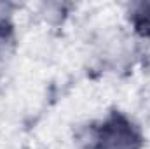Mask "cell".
<instances>
[{
    "label": "cell",
    "mask_w": 150,
    "mask_h": 149,
    "mask_svg": "<svg viewBox=\"0 0 150 149\" xmlns=\"http://www.w3.org/2000/svg\"><path fill=\"white\" fill-rule=\"evenodd\" d=\"M140 144L136 128L124 116H112L96 130L93 149H140Z\"/></svg>",
    "instance_id": "cell-1"
},
{
    "label": "cell",
    "mask_w": 150,
    "mask_h": 149,
    "mask_svg": "<svg viewBox=\"0 0 150 149\" xmlns=\"http://www.w3.org/2000/svg\"><path fill=\"white\" fill-rule=\"evenodd\" d=\"M129 21L140 35H150V4H134L129 12Z\"/></svg>",
    "instance_id": "cell-2"
},
{
    "label": "cell",
    "mask_w": 150,
    "mask_h": 149,
    "mask_svg": "<svg viewBox=\"0 0 150 149\" xmlns=\"http://www.w3.org/2000/svg\"><path fill=\"white\" fill-rule=\"evenodd\" d=\"M12 14V5L7 2H0V27L9 25V18Z\"/></svg>",
    "instance_id": "cell-3"
}]
</instances>
